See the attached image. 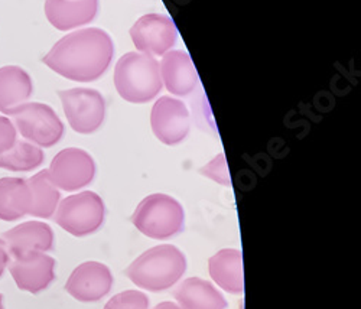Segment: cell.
<instances>
[{
  "mask_svg": "<svg viewBox=\"0 0 361 309\" xmlns=\"http://www.w3.org/2000/svg\"><path fill=\"white\" fill-rule=\"evenodd\" d=\"M150 125L162 143L178 145L187 138L191 128L188 107L178 99L161 97L152 107Z\"/></svg>",
  "mask_w": 361,
  "mask_h": 309,
  "instance_id": "30bf717a",
  "label": "cell"
},
{
  "mask_svg": "<svg viewBox=\"0 0 361 309\" xmlns=\"http://www.w3.org/2000/svg\"><path fill=\"white\" fill-rule=\"evenodd\" d=\"M34 84L29 74L16 66L0 68V111L11 110L26 103L32 96Z\"/></svg>",
  "mask_w": 361,
  "mask_h": 309,
  "instance_id": "ac0fdd59",
  "label": "cell"
},
{
  "mask_svg": "<svg viewBox=\"0 0 361 309\" xmlns=\"http://www.w3.org/2000/svg\"><path fill=\"white\" fill-rule=\"evenodd\" d=\"M132 41L142 54L165 55L176 44L178 30L173 20L166 15H143L130 29Z\"/></svg>",
  "mask_w": 361,
  "mask_h": 309,
  "instance_id": "9c48e42d",
  "label": "cell"
},
{
  "mask_svg": "<svg viewBox=\"0 0 361 309\" xmlns=\"http://www.w3.org/2000/svg\"><path fill=\"white\" fill-rule=\"evenodd\" d=\"M180 309H226L224 296L209 284L200 277H190L180 284L175 292Z\"/></svg>",
  "mask_w": 361,
  "mask_h": 309,
  "instance_id": "e0dca14e",
  "label": "cell"
},
{
  "mask_svg": "<svg viewBox=\"0 0 361 309\" xmlns=\"http://www.w3.org/2000/svg\"><path fill=\"white\" fill-rule=\"evenodd\" d=\"M99 9V0H45V15L59 30H71L92 22Z\"/></svg>",
  "mask_w": 361,
  "mask_h": 309,
  "instance_id": "9a60e30c",
  "label": "cell"
},
{
  "mask_svg": "<svg viewBox=\"0 0 361 309\" xmlns=\"http://www.w3.org/2000/svg\"><path fill=\"white\" fill-rule=\"evenodd\" d=\"M16 128L11 119L0 116V154L9 150L16 142Z\"/></svg>",
  "mask_w": 361,
  "mask_h": 309,
  "instance_id": "cb8c5ba5",
  "label": "cell"
},
{
  "mask_svg": "<svg viewBox=\"0 0 361 309\" xmlns=\"http://www.w3.org/2000/svg\"><path fill=\"white\" fill-rule=\"evenodd\" d=\"M184 208L175 198L165 194L146 197L135 210L132 223L145 236L165 240L184 230Z\"/></svg>",
  "mask_w": 361,
  "mask_h": 309,
  "instance_id": "277c9868",
  "label": "cell"
},
{
  "mask_svg": "<svg viewBox=\"0 0 361 309\" xmlns=\"http://www.w3.org/2000/svg\"><path fill=\"white\" fill-rule=\"evenodd\" d=\"M114 84L120 97L129 103L154 100L164 87L159 63L150 55L129 52L117 61Z\"/></svg>",
  "mask_w": 361,
  "mask_h": 309,
  "instance_id": "3957f363",
  "label": "cell"
},
{
  "mask_svg": "<svg viewBox=\"0 0 361 309\" xmlns=\"http://www.w3.org/2000/svg\"><path fill=\"white\" fill-rule=\"evenodd\" d=\"M8 116L13 119L16 132L39 147L56 145L64 135L61 119L48 104L23 103L11 110Z\"/></svg>",
  "mask_w": 361,
  "mask_h": 309,
  "instance_id": "5b68a950",
  "label": "cell"
},
{
  "mask_svg": "<svg viewBox=\"0 0 361 309\" xmlns=\"http://www.w3.org/2000/svg\"><path fill=\"white\" fill-rule=\"evenodd\" d=\"M9 262H11V255L8 252V247H6L5 241L0 238V276L4 274V272H5L6 266L9 265Z\"/></svg>",
  "mask_w": 361,
  "mask_h": 309,
  "instance_id": "d4e9b609",
  "label": "cell"
},
{
  "mask_svg": "<svg viewBox=\"0 0 361 309\" xmlns=\"http://www.w3.org/2000/svg\"><path fill=\"white\" fill-rule=\"evenodd\" d=\"M113 285L110 269L99 262H85L74 269L67 281V292L81 302H96L104 298Z\"/></svg>",
  "mask_w": 361,
  "mask_h": 309,
  "instance_id": "7c38bea8",
  "label": "cell"
},
{
  "mask_svg": "<svg viewBox=\"0 0 361 309\" xmlns=\"http://www.w3.org/2000/svg\"><path fill=\"white\" fill-rule=\"evenodd\" d=\"M104 222V202L93 191L70 195L55 212V223L75 237L97 231Z\"/></svg>",
  "mask_w": 361,
  "mask_h": 309,
  "instance_id": "8992f818",
  "label": "cell"
},
{
  "mask_svg": "<svg viewBox=\"0 0 361 309\" xmlns=\"http://www.w3.org/2000/svg\"><path fill=\"white\" fill-rule=\"evenodd\" d=\"M44 159V152L39 146L31 142L16 140L9 150L0 154V168L12 172H27L41 166Z\"/></svg>",
  "mask_w": 361,
  "mask_h": 309,
  "instance_id": "44dd1931",
  "label": "cell"
},
{
  "mask_svg": "<svg viewBox=\"0 0 361 309\" xmlns=\"http://www.w3.org/2000/svg\"><path fill=\"white\" fill-rule=\"evenodd\" d=\"M149 299L139 291H125L113 296L104 309H147Z\"/></svg>",
  "mask_w": 361,
  "mask_h": 309,
  "instance_id": "7402d4cb",
  "label": "cell"
},
{
  "mask_svg": "<svg viewBox=\"0 0 361 309\" xmlns=\"http://www.w3.org/2000/svg\"><path fill=\"white\" fill-rule=\"evenodd\" d=\"M201 174L207 175L208 178H212V179L217 181L219 183H223V185H230L231 183L228 169H227V164H226V158H224L223 153H220L219 157H216L212 162L205 165L201 169Z\"/></svg>",
  "mask_w": 361,
  "mask_h": 309,
  "instance_id": "603a6c76",
  "label": "cell"
},
{
  "mask_svg": "<svg viewBox=\"0 0 361 309\" xmlns=\"http://www.w3.org/2000/svg\"><path fill=\"white\" fill-rule=\"evenodd\" d=\"M26 181L32 194V204L29 214L39 219H51L58 208L61 194L51 181L48 169L38 172Z\"/></svg>",
  "mask_w": 361,
  "mask_h": 309,
  "instance_id": "ffe728a7",
  "label": "cell"
},
{
  "mask_svg": "<svg viewBox=\"0 0 361 309\" xmlns=\"http://www.w3.org/2000/svg\"><path fill=\"white\" fill-rule=\"evenodd\" d=\"M0 309H4V295L0 293Z\"/></svg>",
  "mask_w": 361,
  "mask_h": 309,
  "instance_id": "4316f807",
  "label": "cell"
},
{
  "mask_svg": "<svg viewBox=\"0 0 361 309\" xmlns=\"http://www.w3.org/2000/svg\"><path fill=\"white\" fill-rule=\"evenodd\" d=\"M58 96L70 126L77 133H94L103 125L106 102L97 90L78 87L58 91Z\"/></svg>",
  "mask_w": 361,
  "mask_h": 309,
  "instance_id": "52a82bcc",
  "label": "cell"
},
{
  "mask_svg": "<svg viewBox=\"0 0 361 309\" xmlns=\"http://www.w3.org/2000/svg\"><path fill=\"white\" fill-rule=\"evenodd\" d=\"M113 55L110 35L99 28H85L59 40L42 61L61 77L90 83L107 71Z\"/></svg>",
  "mask_w": 361,
  "mask_h": 309,
  "instance_id": "6da1fadb",
  "label": "cell"
},
{
  "mask_svg": "<svg viewBox=\"0 0 361 309\" xmlns=\"http://www.w3.org/2000/svg\"><path fill=\"white\" fill-rule=\"evenodd\" d=\"M32 194L23 178L0 179V220L15 222L29 214Z\"/></svg>",
  "mask_w": 361,
  "mask_h": 309,
  "instance_id": "d6986e66",
  "label": "cell"
},
{
  "mask_svg": "<svg viewBox=\"0 0 361 309\" xmlns=\"http://www.w3.org/2000/svg\"><path fill=\"white\" fill-rule=\"evenodd\" d=\"M11 258L31 252H49L54 249L52 229L41 222L22 223L2 234Z\"/></svg>",
  "mask_w": 361,
  "mask_h": 309,
  "instance_id": "4fadbf2b",
  "label": "cell"
},
{
  "mask_svg": "<svg viewBox=\"0 0 361 309\" xmlns=\"http://www.w3.org/2000/svg\"><path fill=\"white\" fill-rule=\"evenodd\" d=\"M48 174L56 188L73 193L87 187L94 179L96 165L85 150L68 147L56 153Z\"/></svg>",
  "mask_w": 361,
  "mask_h": 309,
  "instance_id": "ba28073f",
  "label": "cell"
},
{
  "mask_svg": "<svg viewBox=\"0 0 361 309\" xmlns=\"http://www.w3.org/2000/svg\"><path fill=\"white\" fill-rule=\"evenodd\" d=\"M12 259L9 270L22 291L39 293L55 279V260L42 252H31Z\"/></svg>",
  "mask_w": 361,
  "mask_h": 309,
  "instance_id": "8fae6325",
  "label": "cell"
},
{
  "mask_svg": "<svg viewBox=\"0 0 361 309\" xmlns=\"http://www.w3.org/2000/svg\"><path fill=\"white\" fill-rule=\"evenodd\" d=\"M187 270L184 253L175 246H157L140 255L126 270L129 279L139 288L159 292L173 286Z\"/></svg>",
  "mask_w": 361,
  "mask_h": 309,
  "instance_id": "7a4b0ae2",
  "label": "cell"
},
{
  "mask_svg": "<svg viewBox=\"0 0 361 309\" xmlns=\"http://www.w3.org/2000/svg\"><path fill=\"white\" fill-rule=\"evenodd\" d=\"M208 269L213 281L224 291L230 293H242L245 291L242 252L224 249L209 259Z\"/></svg>",
  "mask_w": 361,
  "mask_h": 309,
  "instance_id": "2e32d148",
  "label": "cell"
},
{
  "mask_svg": "<svg viewBox=\"0 0 361 309\" xmlns=\"http://www.w3.org/2000/svg\"><path fill=\"white\" fill-rule=\"evenodd\" d=\"M162 84L173 96H190L198 85V74L190 55L184 51H169L159 67Z\"/></svg>",
  "mask_w": 361,
  "mask_h": 309,
  "instance_id": "5bb4252c",
  "label": "cell"
},
{
  "mask_svg": "<svg viewBox=\"0 0 361 309\" xmlns=\"http://www.w3.org/2000/svg\"><path fill=\"white\" fill-rule=\"evenodd\" d=\"M154 309H180V306H178L173 302H162V303L157 305Z\"/></svg>",
  "mask_w": 361,
  "mask_h": 309,
  "instance_id": "484cf974",
  "label": "cell"
}]
</instances>
